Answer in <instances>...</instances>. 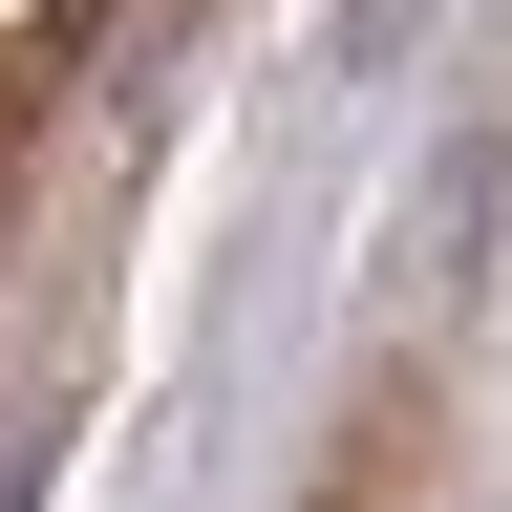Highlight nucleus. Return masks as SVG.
Returning <instances> with one entry per match:
<instances>
[{
    "instance_id": "obj_2",
    "label": "nucleus",
    "mask_w": 512,
    "mask_h": 512,
    "mask_svg": "<svg viewBox=\"0 0 512 512\" xmlns=\"http://www.w3.org/2000/svg\"><path fill=\"white\" fill-rule=\"evenodd\" d=\"M0 22H64V0H0Z\"/></svg>"
},
{
    "instance_id": "obj_1",
    "label": "nucleus",
    "mask_w": 512,
    "mask_h": 512,
    "mask_svg": "<svg viewBox=\"0 0 512 512\" xmlns=\"http://www.w3.org/2000/svg\"><path fill=\"white\" fill-rule=\"evenodd\" d=\"M320 512H427V384H363L342 470H320Z\"/></svg>"
}]
</instances>
